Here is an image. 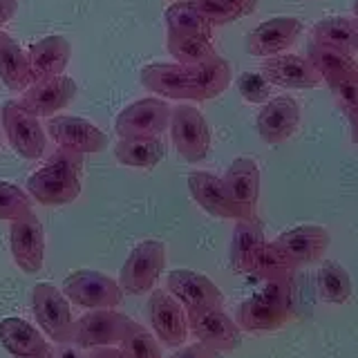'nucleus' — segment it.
I'll list each match as a JSON object with an SVG mask.
<instances>
[{"instance_id": "f257e3e1", "label": "nucleus", "mask_w": 358, "mask_h": 358, "mask_svg": "<svg viewBox=\"0 0 358 358\" xmlns=\"http://www.w3.org/2000/svg\"><path fill=\"white\" fill-rule=\"evenodd\" d=\"M83 155L59 150L52 159L27 179V193L43 206H65L81 195Z\"/></svg>"}, {"instance_id": "f03ea898", "label": "nucleus", "mask_w": 358, "mask_h": 358, "mask_svg": "<svg viewBox=\"0 0 358 358\" xmlns=\"http://www.w3.org/2000/svg\"><path fill=\"white\" fill-rule=\"evenodd\" d=\"M31 311L41 331L56 345L72 343L74 316L63 289L52 282H38L31 289Z\"/></svg>"}, {"instance_id": "7ed1b4c3", "label": "nucleus", "mask_w": 358, "mask_h": 358, "mask_svg": "<svg viewBox=\"0 0 358 358\" xmlns=\"http://www.w3.org/2000/svg\"><path fill=\"white\" fill-rule=\"evenodd\" d=\"M141 83L155 96L173 101H204L197 65L150 63L141 70Z\"/></svg>"}, {"instance_id": "20e7f679", "label": "nucleus", "mask_w": 358, "mask_h": 358, "mask_svg": "<svg viewBox=\"0 0 358 358\" xmlns=\"http://www.w3.org/2000/svg\"><path fill=\"white\" fill-rule=\"evenodd\" d=\"M166 268V244L159 240L139 242L121 266L119 285L123 294H150Z\"/></svg>"}, {"instance_id": "39448f33", "label": "nucleus", "mask_w": 358, "mask_h": 358, "mask_svg": "<svg viewBox=\"0 0 358 358\" xmlns=\"http://www.w3.org/2000/svg\"><path fill=\"white\" fill-rule=\"evenodd\" d=\"M171 130L173 145L177 155L182 157L188 164H197L201 159H206V155L210 152V126L204 119V115L188 103H179L171 110Z\"/></svg>"}, {"instance_id": "423d86ee", "label": "nucleus", "mask_w": 358, "mask_h": 358, "mask_svg": "<svg viewBox=\"0 0 358 358\" xmlns=\"http://www.w3.org/2000/svg\"><path fill=\"white\" fill-rule=\"evenodd\" d=\"M65 298L81 309H110L123 302V289L115 278L94 268H78L65 278Z\"/></svg>"}, {"instance_id": "0eeeda50", "label": "nucleus", "mask_w": 358, "mask_h": 358, "mask_svg": "<svg viewBox=\"0 0 358 358\" xmlns=\"http://www.w3.org/2000/svg\"><path fill=\"white\" fill-rule=\"evenodd\" d=\"M132 322L134 320L121 313L117 307L87 309V313L74 320L72 343L81 350H92L101 345H121Z\"/></svg>"}, {"instance_id": "6e6552de", "label": "nucleus", "mask_w": 358, "mask_h": 358, "mask_svg": "<svg viewBox=\"0 0 358 358\" xmlns=\"http://www.w3.org/2000/svg\"><path fill=\"white\" fill-rule=\"evenodd\" d=\"M3 128L9 145L22 159H41L48 148V134H45L38 117L27 112L18 101H7L3 106Z\"/></svg>"}, {"instance_id": "1a4fd4ad", "label": "nucleus", "mask_w": 358, "mask_h": 358, "mask_svg": "<svg viewBox=\"0 0 358 358\" xmlns=\"http://www.w3.org/2000/svg\"><path fill=\"white\" fill-rule=\"evenodd\" d=\"M171 106L157 96H145L130 103L115 119V132L119 139L132 137H162L171 123Z\"/></svg>"}, {"instance_id": "9d476101", "label": "nucleus", "mask_w": 358, "mask_h": 358, "mask_svg": "<svg viewBox=\"0 0 358 358\" xmlns=\"http://www.w3.org/2000/svg\"><path fill=\"white\" fill-rule=\"evenodd\" d=\"M148 322L157 341H162L166 347H179L188 338V313L173 294L166 289H152L148 305Z\"/></svg>"}, {"instance_id": "9b49d317", "label": "nucleus", "mask_w": 358, "mask_h": 358, "mask_svg": "<svg viewBox=\"0 0 358 358\" xmlns=\"http://www.w3.org/2000/svg\"><path fill=\"white\" fill-rule=\"evenodd\" d=\"M188 331L199 343L220 354L235 352L242 345V329L224 307H208L199 311H188Z\"/></svg>"}, {"instance_id": "f8f14e48", "label": "nucleus", "mask_w": 358, "mask_h": 358, "mask_svg": "<svg viewBox=\"0 0 358 358\" xmlns=\"http://www.w3.org/2000/svg\"><path fill=\"white\" fill-rule=\"evenodd\" d=\"M76 96V81L72 76H50V78H36L25 92H22L18 103L31 112L38 119H50L59 115L72 103Z\"/></svg>"}, {"instance_id": "ddd939ff", "label": "nucleus", "mask_w": 358, "mask_h": 358, "mask_svg": "<svg viewBox=\"0 0 358 358\" xmlns=\"http://www.w3.org/2000/svg\"><path fill=\"white\" fill-rule=\"evenodd\" d=\"M48 134L59 148L76 155H96L108 145V134L94 123L74 115H54L48 119Z\"/></svg>"}, {"instance_id": "4468645a", "label": "nucleus", "mask_w": 358, "mask_h": 358, "mask_svg": "<svg viewBox=\"0 0 358 358\" xmlns=\"http://www.w3.org/2000/svg\"><path fill=\"white\" fill-rule=\"evenodd\" d=\"M166 291L182 302L186 313L208 307H224V294L220 287L208 275L190 271V268H175L168 273Z\"/></svg>"}, {"instance_id": "2eb2a0df", "label": "nucleus", "mask_w": 358, "mask_h": 358, "mask_svg": "<svg viewBox=\"0 0 358 358\" xmlns=\"http://www.w3.org/2000/svg\"><path fill=\"white\" fill-rule=\"evenodd\" d=\"M9 249L14 262L25 273H38L45 262V229L36 213L9 222Z\"/></svg>"}, {"instance_id": "dca6fc26", "label": "nucleus", "mask_w": 358, "mask_h": 358, "mask_svg": "<svg viewBox=\"0 0 358 358\" xmlns=\"http://www.w3.org/2000/svg\"><path fill=\"white\" fill-rule=\"evenodd\" d=\"M302 29H305V25H302L300 18L294 16L268 18L249 31V36H246V52L251 56H260V59L285 54L289 48L296 45Z\"/></svg>"}, {"instance_id": "f3484780", "label": "nucleus", "mask_w": 358, "mask_h": 358, "mask_svg": "<svg viewBox=\"0 0 358 358\" xmlns=\"http://www.w3.org/2000/svg\"><path fill=\"white\" fill-rule=\"evenodd\" d=\"M300 126V103L289 94L271 96L257 112V134L264 143H285Z\"/></svg>"}, {"instance_id": "a211bd4d", "label": "nucleus", "mask_w": 358, "mask_h": 358, "mask_svg": "<svg viewBox=\"0 0 358 358\" xmlns=\"http://www.w3.org/2000/svg\"><path fill=\"white\" fill-rule=\"evenodd\" d=\"M260 72L273 87L285 90H316L324 81L322 76L313 70L307 56L298 54H278L264 59Z\"/></svg>"}, {"instance_id": "6ab92c4d", "label": "nucleus", "mask_w": 358, "mask_h": 358, "mask_svg": "<svg viewBox=\"0 0 358 358\" xmlns=\"http://www.w3.org/2000/svg\"><path fill=\"white\" fill-rule=\"evenodd\" d=\"M229 197L238 206L242 220L257 217V201H260V166L251 157H238L222 177Z\"/></svg>"}, {"instance_id": "aec40b11", "label": "nucleus", "mask_w": 358, "mask_h": 358, "mask_svg": "<svg viewBox=\"0 0 358 358\" xmlns=\"http://www.w3.org/2000/svg\"><path fill=\"white\" fill-rule=\"evenodd\" d=\"M273 242L300 268L322 260L324 251L329 249V231L318 227V224H302V227H294L280 233Z\"/></svg>"}, {"instance_id": "412c9836", "label": "nucleus", "mask_w": 358, "mask_h": 358, "mask_svg": "<svg viewBox=\"0 0 358 358\" xmlns=\"http://www.w3.org/2000/svg\"><path fill=\"white\" fill-rule=\"evenodd\" d=\"M188 190L208 215L220 220H242L238 206L229 197V190L224 186L222 177L208 171H195L188 175Z\"/></svg>"}, {"instance_id": "4be33fe9", "label": "nucleus", "mask_w": 358, "mask_h": 358, "mask_svg": "<svg viewBox=\"0 0 358 358\" xmlns=\"http://www.w3.org/2000/svg\"><path fill=\"white\" fill-rule=\"evenodd\" d=\"M294 318V309L275 305L262 294H253L242 300L235 311V322L242 331H275Z\"/></svg>"}, {"instance_id": "5701e85b", "label": "nucleus", "mask_w": 358, "mask_h": 358, "mask_svg": "<svg viewBox=\"0 0 358 358\" xmlns=\"http://www.w3.org/2000/svg\"><path fill=\"white\" fill-rule=\"evenodd\" d=\"M264 242L266 238H264V229L260 220L257 217L235 220L231 249H229V262L233 271L242 275H251L257 251L262 249Z\"/></svg>"}, {"instance_id": "b1692460", "label": "nucleus", "mask_w": 358, "mask_h": 358, "mask_svg": "<svg viewBox=\"0 0 358 358\" xmlns=\"http://www.w3.org/2000/svg\"><path fill=\"white\" fill-rule=\"evenodd\" d=\"M29 67L36 78H50V76H61L65 74L67 65L72 59V45L65 36H45L29 45L27 52Z\"/></svg>"}, {"instance_id": "393cba45", "label": "nucleus", "mask_w": 358, "mask_h": 358, "mask_svg": "<svg viewBox=\"0 0 358 358\" xmlns=\"http://www.w3.org/2000/svg\"><path fill=\"white\" fill-rule=\"evenodd\" d=\"M0 345L16 358H25L50 350L45 334L25 318L18 316H9L5 320H0Z\"/></svg>"}, {"instance_id": "a878e982", "label": "nucleus", "mask_w": 358, "mask_h": 358, "mask_svg": "<svg viewBox=\"0 0 358 358\" xmlns=\"http://www.w3.org/2000/svg\"><path fill=\"white\" fill-rule=\"evenodd\" d=\"M0 78L11 92H25L34 83L27 52L7 31H0Z\"/></svg>"}, {"instance_id": "bb28decb", "label": "nucleus", "mask_w": 358, "mask_h": 358, "mask_svg": "<svg viewBox=\"0 0 358 358\" xmlns=\"http://www.w3.org/2000/svg\"><path fill=\"white\" fill-rule=\"evenodd\" d=\"M311 41L350 56L358 54V20L352 16L322 18L311 27Z\"/></svg>"}, {"instance_id": "cd10ccee", "label": "nucleus", "mask_w": 358, "mask_h": 358, "mask_svg": "<svg viewBox=\"0 0 358 358\" xmlns=\"http://www.w3.org/2000/svg\"><path fill=\"white\" fill-rule=\"evenodd\" d=\"M166 157V143L162 137H132L119 139L115 145V159L130 168H155Z\"/></svg>"}, {"instance_id": "c85d7f7f", "label": "nucleus", "mask_w": 358, "mask_h": 358, "mask_svg": "<svg viewBox=\"0 0 358 358\" xmlns=\"http://www.w3.org/2000/svg\"><path fill=\"white\" fill-rule=\"evenodd\" d=\"M307 59L313 65L324 83L334 81V78H341V76H350L358 72V63L354 61V56L338 52L334 48H327V45H320V43H313L309 41V48H307Z\"/></svg>"}, {"instance_id": "c756f323", "label": "nucleus", "mask_w": 358, "mask_h": 358, "mask_svg": "<svg viewBox=\"0 0 358 358\" xmlns=\"http://www.w3.org/2000/svg\"><path fill=\"white\" fill-rule=\"evenodd\" d=\"M316 287L320 300L327 302V305H345L354 294V285L347 268L334 260H322V264L318 266Z\"/></svg>"}, {"instance_id": "7c9ffc66", "label": "nucleus", "mask_w": 358, "mask_h": 358, "mask_svg": "<svg viewBox=\"0 0 358 358\" xmlns=\"http://www.w3.org/2000/svg\"><path fill=\"white\" fill-rule=\"evenodd\" d=\"M166 27H168V36L213 38V27L188 0H179V3H173L166 9Z\"/></svg>"}, {"instance_id": "2f4dec72", "label": "nucleus", "mask_w": 358, "mask_h": 358, "mask_svg": "<svg viewBox=\"0 0 358 358\" xmlns=\"http://www.w3.org/2000/svg\"><path fill=\"white\" fill-rule=\"evenodd\" d=\"M296 262L280 249L275 242H264L262 249L257 251L253 262L251 275L260 280H275V278H291L296 273Z\"/></svg>"}, {"instance_id": "473e14b6", "label": "nucleus", "mask_w": 358, "mask_h": 358, "mask_svg": "<svg viewBox=\"0 0 358 358\" xmlns=\"http://www.w3.org/2000/svg\"><path fill=\"white\" fill-rule=\"evenodd\" d=\"M166 50L173 56L175 63L197 65L213 59L217 52L213 48V41L206 36H168Z\"/></svg>"}, {"instance_id": "72a5a7b5", "label": "nucleus", "mask_w": 358, "mask_h": 358, "mask_svg": "<svg viewBox=\"0 0 358 358\" xmlns=\"http://www.w3.org/2000/svg\"><path fill=\"white\" fill-rule=\"evenodd\" d=\"M119 347L126 358H164L159 341L139 322H132V327L128 329L126 338L121 341Z\"/></svg>"}, {"instance_id": "f704fd0d", "label": "nucleus", "mask_w": 358, "mask_h": 358, "mask_svg": "<svg viewBox=\"0 0 358 358\" xmlns=\"http://www.w3.org/2000/svg\"><path fill=\"white\" fill-rule=\"evenodd\" d=\"M31 213V197L16 184L0 182V220L14 222Z\"/></svg>"}, {"instance_id": "c9c22d12", "label": "nucleus", "mask_w": 358, "mask_h": 358, "mask_svg": "<svg viewBox=\"0 0 358 358\" xmlns=\"http://www.w3.org/2000/svg\"><path fill=\"white\" fill-rule=\"evenodd\" d=\"M238 92L249 103H266L273 96V85L262 72H242L238 76Z\"/></svg>"}, {"instance_id": "e433bc0d", "label": "nucleus", "mask_w": 358, "mask_h": 358, "mask_svg": "<svg viewBox=\"0 0 358 358\" xmlns=\"http://www.w3.org/2000/svg\"><path fill=\"white\" fill-rule=\"evenodd\" d=\"M327 87L343 115L358 103V72L350 74V76L334 78V81L327 83Z\"/></svg>"}, {"instance_id": "4c0bfd02", "label": "nucleus", "mask_w": 358, "mask_h": 358, "mask_svg": "<svg viewBox=\"0 0 358 358\" xmlns=\"http://www.w3.org/2000/svg\"><path fill=\"white\" fill-rule=\"evenodd\" d=\"M188 3L204 16V20L210 27H224L238 20V16H235L227 5H222L220 0H188Z\"/></svg>"}, {"instance_id": "58836bf2", "label": "nucleus", "mask_w": 358, "mask_h": 358, "mask_svg": "<svg viewBox=\"0 0 358 358\" xmlns=\"http://www.w3.org/2000/svg\"><path fill=\"white\" fill-rule=\"evenodd\" d=\"M262 289L257 294H262L275 305H282L294 309V275L291 278H275V280H262Z\"/></svg>"}, {"instance_id": "ea45409f", "label": "nucleus", "mask_w": 358, "mask_h": 358, "mask_svg": "<svg viewBox=\"0 0 358 358\" xmlns=\"http://www.w3.org/2000/svg\"><path fill=\"white\" fill-rule=\"evenodd\" d=\"M168 358H222V354L197 341L190 345H179V350L173 352V356H168Z\"/></svg>"}, {"instance_id": "a19ab883", "label": "nucleus", "mask_w": 358, "mask_h": 358, "mask_svg": "<svg viewBox=\"0 0 358 358\" xmlns=\"http://www.w3.org/2000/svg\"><path fill=\"white\" fill-rule=\"evenodd\" d=\"M220 3L227 5L238 18L251 16L255 11V7H257V0H220Z\"/></svg>"}, {"instance_id": "79ce46f5", "label": "nucleus", "mask_w": 358, "mask_h": 358, "mask_svg": "<svg viewBox=\"0 0 358 358\" xmlns=\"http://www.w3.org/2000/svg\"><path fill=\"white\" fill-rule=\"evenodd\" d=\"M85 358H126V354L121 352L119 345H101V347H92Z\"/></svg>"}, {"instance_id": "37998d69", "label": "nucleus", "mask_w": 358, "mask_h": 358, "mask_svg": "<svg viewBox=\"0 0 358 358\" xmlns=\"http://www.w3.org/2000/svg\"><path fill=\"white\" fill-rule=\"evenodd\" d=\"M18 11V0H0V27L16 16Z\"/></svg>"}, {"instance_id": "c03bdc74", "label": "nucleus", "mask_w": 358, "mask_h": 358, "mask_svg": "<svg viewBox=\"0 0 358 358\" xmlns=\"http://www.w3.org/2000/svg\"><path fill=\"white\" fill-rule=\"evenodd\" d=\"M54 356H56V358H85V356L81 354V347H76L74 343H65L63 350L54 352Z\"/></svg>"}, {"instance_id": "a18cd8bd", "label": "nucleus", "mask_w": 358, "mask_h": 358, "mask_svg": "<svg viewBox=\"0 0 358 358\" xmlns=\"http://www.w3.org/2000/svg\"><path fill=\"white\" fill-rule=\"evenodd\" d=\"M345 117L350 119V130H352V141L358 145V103L345 112Z\"/></svg>"}, {"instance_id": "49530a36", "label": "nucleus", "mask_w": 358, "mask_h": 358, "mask_svg": "<svg viewBox=\"0 0 358 358\" xmlns=\"http://www.w3.org/2000/svg\"><path fill=\"white\" fill-rule=\"evenodd\" d=\"M25 358H56V356H54V350H52V347H50V350H45V352H41V354L25 356Z\"/></svg>"}, {"instance_id": "de8ad7c7", "label": "nucleus", "mask_w": 358, "mask_h": 358, "mask_svg": "<svg viewBox=\"0 0 358 358\" xmlns=\"http://www.w3.org/2000/svg\"><path fill=\"white\" fill-rule=\"evenodd\" d=\"M352 11H354V18L358 20V0H354V5H352Z\"/></svg>"}]
</instances>
